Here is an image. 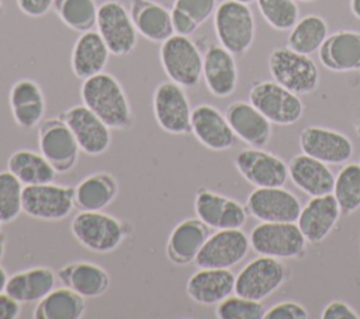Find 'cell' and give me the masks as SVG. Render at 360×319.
I'll use <instances>...</instances> for the list:
<instances>
[{
  "label": "cell",
  "instance_id": "obj_1",
  "mask_svg": "<svg viewBox=\"0 0 360 319\" xmlns=\"http://www.w3.org/2000/svg\"><path fill=\"white\" fill-rule=\"evenodd\" d=\"M82 104L91 110L111 129L124 131L132 126L134 115L128 96L111 73L101 72L83 80L80 87Z\"/></svg>",
  "mask_w": 360,
  "mask_h": 319
},
{
  "label": "cell",
  "instance_id": "obj_2",
  "mask_svg": "<svg viewBox=\"0 0 360 319\" xmlns=\"http://www.w3.org/2000/svg\"><path fill=\"white\" fill-rule=\"evenodd\" d=\"M70 232L84 249L104 254L121 246L129 235L131 226L103 211H80L70 222Z\"/></svg>",
  "mask_w": 360,
  "mask_h": 319
},
{
  "label": "cell",
  "instance_id": "obj_3",
  "mask_svg": "<svg viewBox=\"0 0 360 319\" xmlns=\"http://www.w3.org/2000/svg\"><path fill=\"white\" fill-rule=\"evenodd\" d=\"M214 30L219 45L232 55L246 53L255 41V17L249 4L224 0L214 13Z\"/></svg>",
  "mask_w": 360,
  "mask_h": 319
},
{
  "label": "cell",
  "instance_id": "obj_4",
  "mask_svg": "<svg viewBox=\"0 0 360 319\" xmlns=\"http://www.w3.org/2000/svg\"><path fill=\"white\" fill-rule=\"evenodd\" d=\"M159 58L169 80L184 89H191L200 83L202 55L190 37L173 34L160 44Z\"/></svg>",
  "mask_w": 360,
  "mask_h": 319
},
{
  "label": "cell",
  "instance_id": "obj_5",
  "mask_svg": "<svg viewBox=\"0 0 360 319\" xmlns=\"http://www.w3.org/2000/svg\"><path fill=\"white\" fill-rule=\"evenodd\" d=\"M269 72L274 82L298 96L315 91L319 84V70L309 55L287 46L270 52Z\"/></svg>",
  "mask_w": 360,
  "mask_h": 319
},
{
  "label": "cell",
  "instance_id": "obj_6",
  "mask_svg": "<svg viewBox=\"0 0 360 319\" xmlns=\"http://www.w3.org/2000/svg\"><path fill=\"white\" fill-rule=\"evenodd\" d=\"M250 247L260 256L300 259L305 254L307 239L295 222H262L249 235Z\"/></svg>",
  "mask_w": 360,
  "mask_h": 319
},
{
  "label": "cell",
  "instance_id": "obj_7",
  "mask_svg": "<svg viewBox=\"0 0 360 319\" xmlns=\"http://www.w3.org/2000/svg\"><path fill=\"white\" fill-rule=\"evenodd\" d=\"M249 103L276 125H292L304 114L300 96L274 80L253 83L249 90Z\"/></svg>",
  "mask_w": 360,
  "mask_h": 319
},
{
  "label": "cell",
  "instance_id": "obj_8",
  "mask_svg": "<svg viewBox=\"0 0 360 319\" xmlns=\"http://www.w3.org/2000/svg\"><path fill=\"white\" fill-rule=\"evenodd\" d=\"M38 150L52 164L56 173L72 171L80 155L73 132L60 117L42 119L38 125Z\"/></svg>",
  "mask_w": 360,
  "mask_h": 319
},
{
  "label": "cell",
  "instance_id": "obj_9",
  "mask_svg": "<svg viewBox=\"0 0 360 319\" xmlns=\"http://www.w3.org/2000/svg\"><path fill=\"white\" fill-rule=\"evenodd\" d=\"M152 111L156 124L167 134L186 135L191 132V112L184 87L172 80L156 86L152 96Z\"/></svg>",
  "mask_w": 360,
  "mask_h": 319
},
{
  "label": "cell",
  "instance_id": "obj_10",
  "mask_svg": "<svg viewBox=\"0 0 360 319\" xmlns=\"http://www.w3.org/2000/svg\"><path fill=\"white\" fill-rule=\"evenodd\" d=\"M288 271L280 259L260 256L250 260L235 277V294L263 301L287 280Z\"/></svg>",
  "mask_w": 360,
  "mask_h": 319
},
{
  "label": "cell",
  "instance_id": "obj_11",
  "mask_svg": "<svg viewBox=\"0 0 360 319\" xmlns=\"http://www.w3.org/2000/svg\"><path fill=\"white\" fill-rule=\"evenodd\" d=\"M75 208L73 187L55 181L35 185H24L22 212L46 222H58L72 214Z\"/></svg>",
  "mask_w": 360,
  "mask_h": 319
},
{
  "label": "cell",
  "instance_id": "obj_12",
  "mask_svg": "<svg viewBox=\"0 0 360 319\" xmlns=\"http://www.w3.org/2000/svg\"><path fill=\"white\" fill-rule=\"evenodd\" d=\"M96 30L111 55H129L138 44V31L129 11L117 0H107L98 6Z\"/></svg>",
  "mask_w": 360,
  "mask_h": 319
},
{
  "label": "cell",
  "instance_id": "obj_13",
  "mask_svg": "<svg viewBox=\"0 0 360 319\" xmlns=\"http://www.w3.org/2000/svg\"><path fill=\"white\" fill-rule=\"evenodd\" d=\"M249 247V237L242 229H217L210 233L194 264L200 268H231L248 256Z\"/></svg>",
  "mask_w": 360,
  "mask_h": 319
},
{
  "label": "cell",
  "instance_id": "obj_14",
  "mask_svg": "<svg viewBox=\"0 0 360 319\" xmlns=\"http://www.w3.org/2000/svg\"><path fill=\"white\" fill-rule=\"evenodd\" d=\"M73 132L80 150L87 156H100L111 145V128L84 104L73 105L59 115Z\"/></svg>",
  "mask_w": 360,
  "mask_h": 319
},
{
  "label": "cell",
  "instance_id": "obj_15",
  "mask_svg": "<svg viewBox=\"0 0 360 319\" xmlns=\"http://www.w3.org/2000/svg\"><path fill=\"white\" fill-rule=\"evenodd\" d=\"M239 174L255 187H283L288 180V164L262 148H246L235 156Z\"/></svg>",
  "mask_w": 360,
  "mask_h": 319
},
{
  "label": "cell",
  "instance_id": "obj_16",
  "mask_svg": "<svg viewBox=\"0 0 360 319\" xmlns=\"http://www.w3.org/2000/svg\"><path fill=\"white\" fill-rule=\"evenodd\" d=\"M246 209L260 222H297L302 207L298 197L283 187H256Z\"/></svg>",
  "mask_w": 360,
  "mask_h": 319
},
{
  "label": "cell",
  "instance_id": "obj_17",
  "mask_svg": "<svg viewBox=\"0 0 360 319\" xmlns=\"http://www.w3.org/2000/svg\"><path fill=\"white\" fill-rule=\"evenodd\" d=\"M195 216L210 229H242L248 209L239 201L201 187L194 197Z\"/></svg>",
  "mask_w": 360,
  "mask_h": 319
},
{
  "label": "cell",
  "instance_id": "obj_18",
  "mask_svg": "<svg viewBox=\"0 0 360 319\" xmlns=\"http://www.w3.org/2000/svg\"><path fill=\"white\" fill-rule=\"evenodd\" d=\"M300 148L326 164H345L353 155V142L343 132L325 126L309 125L300 134Z\"/></svg>",
  "mask_w": 360,
  "mask_h": 319
},
{
  "label": "cell",
  "instance_id": "obj_19",
  "mask_svg": "<svg viewBox=\"0 0 360 319\" xmlns=\"http://www.w3.org/2000/svg\"><path fill=\"white\" fill-rule=\"evenodd\" d=\"M191 134L202 146L214 152L231 149L236 139L225 114L211 104H200L193 108Z\"/></svg>",
  "mask_w": 360,
  "mask_h": 319
},
{
  "label": "cell",
  "instance_id": "obj_20",
  "mask_svg": "<svg viewBox=\"0 0 360 319\" xmlns=\"http://www.w3.org/2000/svg\"><path fill=\"white\" fill-rule=\"evenodd\" d=\"M340 214L342 211L333 194L311 197L301 209L297 225L308 243L318 245L333 230Z\"/></svg>",
  "mask_w": 360,
  "mask_h": 319
},
{
  "label": "cell",
  "instance_id": "obj_21",
  "mask_svg": "<svg viewBox=\"0 0 360 319\" xmlns=\"http://www.w3.org/2000/svg\"><path fill=\"white\" fill-rule=\"evenodd\" d=\"M233 56L222 45H210L202 55L204 83L218 98L229 97L238 87V66Z\"/></svg>",
  "mask_w": 360,
  "mask_h": 319
},
{
  "label": "cell",
  "instance_id": "obj_22",
  "mask_svg": "<svg viewBox=\"0 0 360 319\" xmlns=\"http://www.w3.org/2000/svg\"><path fill=\"white\" fill-rule=\"evenodd\" d=\"M210 236V228L195 218H186L174 225L166 243V256L176 266L195 261L197 254Z\"/></svg>",
  "mask_w": 360,
  "mask_h": 319
},
{
  "label": "cell",
  "instance_id": "obj_23",
  "mask_svg": "<svg viewBox=\"0 0 360 319\" xmlns=\"http://www.w3.org/2000/svg\"><path fill=\"white\" fill-rule=\"evenodd\" d=\"M13 119L21 129H32L44 119L46 103L41 86L32 79L17 80L8 93Z\"/></svg>",
  "mask_w": 360,
  "mask_h": 319
},
{
  "label": "cell",
  "instance_id": "obj_24",
  "mask_svg": "<svg viewBox=\"0 0 360 319\" xmlns=\"http://www.w3.org/2000/svg\"><path fill=\"white\" fill-rule=\"evenodd\" d=\"M225 117L240 141L252 148H264L271 138V122L249 101H233Z\"/></svg>",
  "mask_w": 360,
  "mask_h": 319
},
{
  "label": "cell",
  "instance_id": "obj_25",
  "mask_svg": "<svg viewBox=\"0 0 360 319\" xmlns=\"http://www.w3.org/2000/svg\"><path fill=\"white\" fill-rule=\"evenodd\" d=\"M235 274L231 268H200L186 284L188 298L198 305H217L235 292Z\"/></svg>",
  "mask_w": 360,
  "mask_h": 319
},
{
  "label": "cell",
  "instance_id": "obj_26",
  "mask_svg": "<svg viewBox=\"0 0 360 319\" xmlns=\"http://www.w3.org/2000/svg\"><path fill=\"white\" fill-rule=\"evenodd\" d=\"M321 63L332 72L360 70V32L340 30L326 37L318 51Z\"/></svg>",
  "mask_w": 360,
  "mask_h": 319
},
{
  "label": "cell",
  "instance_id": "obj_27",
  "mask_svg": "<svg viewBox=\"0 0 360 319\" xmlns=\"http://www.w3.org/2000/svg\"><path fill=\"white\" fill-rule=\"evenodd\" d=\"M288 177L298 190L309 197L326 195L333 191L335 176L328 164L305 153L295 155L288 162Z\"/></svg>",
  "mask_w": 360,
  "mask_h": 319
},
{
  "label": "cell",
  "instance_id": "obj_28",
  "mask_svg": "<svg viewBox=\"0 0 360 319\" xmlns=\"http://www.w3.org/2000/svg\"><path fill=\"white\" fill-rule=\"evenodd\" d=\"M62 285L73 289L86 299L101 297L110 288V274L100 264L91 261H73L56 273Z\"/></svg>",
  "mask_w": 360,
  "mask_h": 319
},
{
  "label": "cell",
  "instance_id": "obj_29",
  "mask_svg": "<svg viewBox=\"0 0 360 319\" xmlns=\"http://www.w3.org/2000/svg\"><path fill=\"white\" fill-rule=\"evenodd\" d=\"M110 49L94 30L83 32L76 39L72 55H70V67L73 74L82 82L104 72L108 59Z\"/></svg>",
  "mask_w": 360,
  "mask_h": 319
},
{
  "label": "cell",
  "instance_id": "obj_30",
  "mask_svg": "<svg viewBox=\"0 0 360 319\" xmlns=\"http://www.w3.org/2000/svg\"><path fill=\"white\" fill-rule=\"evenodd\" d=\"M56 273L46 266H35L8 275L6 292L22 304H37L56 285Z\"/></svg>",
  "mask_w": 360,
  "mask_h": 319
},
{
  "label": "cell",
  "instance_id": "obj_31",
  "mask_svg": "<svg viewBox=\"0 0 360 319\" xmlns=\"http://www.w3.org/2000/svg\"><path fill=\"white\" fill-rule=\"evenodd\" d=\"M118 193L120 184L111 173H91L73 187L75 208L79 211H103L114 202Z\"/></svg>",
  "mask_w": 360,
  "mask_h": 319
},
{
  "label": "cell",
  "instance_id": "obj_32",
  "mask_svg": "<svg viewBox=\"0 0 360 319\" xmlns=\"http://www.w3.org/2000/svg\"><path fill=\"white\" fill-rule=\"evenodd\" d=\"M129 14L138 34L150 42L162 44L174 34L170 10L153 0H131Z\"/></svg>",
  "mask_w": 360,
  "mask_h": 319
},
{
  "label": "cell",
  "instance_id": "obj_33",
  "mask_svg": "<svg viewBox=\"0 0 360 319\" xmlns=\"http://www.w3.org/2000/svg\"><path fill=\"white\" fill-rule=\"evenodd\" d=\"M86 308V298L63 285L53 288L37 302L32 316L35 319H82Z\"/></svg>",
  "mask_w": 360,
  "mask_h": 319
},
{
  "label": "cell",
  "instance_id": "obj_34",
  "mask_svg": "<svg viewBox=\"0 0 360 319\" xmlns=\"http://www.w3.org/2000/svg\"><path fill=\"white\" fill-rule=\"evenodd\" d=\"M7 170L11 171L22 185L52 183L58 174L39 152L30 149L14 150L7 159Z\"/></svg>",
  "mask_w": 360,
  "mask_h": 319
},
{
  "label": "cell",
  "instance_id": "obj_35",
  "mask_svg": "<svg viewBox=\"0 0 360 319\" xmlns=\"http://www.w3.org/2000/svg\"><path fill=\"white\" fill-rule=\"evenodd\" d=\"M328 37V24L325 18L316 14H309L300 18L290 30L287 37V48L311 55L319 51Z\"/></svg>",
  "mask_w": 360,
  "mask_h": 319
},
{
  "label": "cell",
  "instance_id": "obj_36",
  "mask_svg": "<svg viewBox=\"0 0 360 319\" xmlns=\"http://www.w3.org/2000/svg\"><path fill=\"white\" fill-rule=\"evenodd\" d=\"M52 8L66 27L79 34L96 28L98 11L96 0H55Z\"/></svg>",
  "mask_w": 360,
  "mask_h": 319
},
{
  "label": "cell",
  "instance_id": "obj_37",
  "mask_svg": "<svg viewBox=\"0 0 360 319\" xmlns=\"http://www.w3.org/2000/svg\"><path fill=\"white\" fill-rule=\"evenodd\" d=\"M332 194L342 214L349 215L360 208V163H346L339 170Z\"/></svg>",
  "mask_w": 360,
  "mask_h": 319
},
{
  "label": "cell",
  "instance_id": "obj_38",
  "mask_svg": "<svg viewBox=\"0 0 360 319\" xmlns=\"http://www.w3.org/2000/svg\"><path fill=\"white\" fill-rule=\"evenodd\" d=\"M22 183L8 170L0 171V222L10 223L22 212Z\"/></svg>",
  "mask_w": 360,
  "mask_h": 319
},
{
  "label": "cell",
  "instance_id": "obj_39",
  "mask_svg": "<svg viewBox=\"0 0 360 319\" xmlns=\"http://www.w3.org/2000/svg\"><path fill=\"white\" fill-rule=\"evenodd\" d=\"M264 21L277 31H290L300 20L295 0H256Z\"/></svg>",
  "mask_w": 360,
  "mask_h": 319
},
{
  "label": "cell",
  "instance_id": "obj_40",
  "mask_svg": "<svg viewBox=\"0 0 360 319\" xmlns=\"http://www.w3.org/2000/svg\"><path fill=\"white\" fill-rule=\"evenodd\" d=\"M266 308L262 301L249 299L238 294L229 295L217 304L215 315L219 319H263Z\"/></svg>",
  "mask_w": 360,
  "mask_h": 319
},
{
  "label": "cell",
  "instance_id": "obj_41",
  "mask_svg": "<svg viewBox=\"0 0 360 319\" xmlns=\"http://www.w3.org/2000/svg\"><path fill=\"white\" fill-rule=\"evenodd\" d=\"M217 0H174L173 7L184 11L198 25L204 24L217 10Z\"/></svg>",
  "mask_w": 360,
  "mask_h": 319
},
{
  "label": "cell",
  "instance_id": "obj_42",
  "mask_svg": "<svg viewBox=\"0 0 360 319\" xmlns=\"http://www.w3.org/2000/svg\"><path fill=\"white\" fill-rule=\"evenodd\" d=\"M266 319H307L308 311L295 301H284L266 309Z\"/></svg>",
  "mask_w": 360,
  "mask_h": 319
},
{
  "label": "cell",
  "instance_id": "obj_43",
  "mask_svg": "<svg viewBox=\"0 0 360 319\" xmlns=\"http://www.w3.org/2000/svg\"><path fill=\"white\" fill-rule=\"evenodd\" d=\"M321 318L322 319H359L360 315L345 301L335 299L322 309Z\"/></svg>",
  "mask_w": 360,
  "mask_h": 319
},
{
  "label": "cell",
  "instance_id": "obj_44",
  "mask_svg": "<svg viewBox=\"0 0 360 319\" xmlns=\"http://www.w3.org/2000/svg\"><path fill=\"white\" fill-rule=\"evenodd\" d=\"M170 14H172V25H173L174 34L190 37L200 27L190 15H187L184 11H181L176 7H173L170 10Z\"/></svg>",
  "mask_w": 360,
  "mask_h": 319
},
{
  "label": "cell",
  "instance_id": "obj_45",
  "mask_svg": "<svg viewBox=\"0 0 360 319\" xmlns=\"http://www.w3.org/2000/svg\"><path fill=\"white\" fill-rule=\"evenodd\" d=\"M21 13L28 17L38 18L45 15L52 7L55 0H15Z\"/></svg>",
  "mask_w": 360,
  "mask_h": 319
},
{
  "label": "cell",
  "instance_id": "obj_46",
  "mask_svg": "<svg viewBox=\"0 0 360 319\" xmlns=\"http://www.w3.org/2000/svg\"><path fill=\"white\" fill-rule=\"evenodd\" d=\"M21 313V304L6 291L0 292V319H17Z\"/></svg>",
  "mask_w": 360,
  "mask_h": 319
},
{
  "label": "cell",
  "instance_id": "obj_47",
  "mask_svg": "<svg viewBox=\"0 0 360 319\" xmlns=\"http://www.w3.org/2000/svg\"><path fill=\"white\" fill-rule=\"evenodd\" d=\"M7 280H8V274H7L6 268L0 266V292H3V291L6 289V284H7Z\"/></svg>",
  "mask_w": 360,
  "mask_h": 319
},
{
  "label": "cell",
  "instance_id": "obj_48",
  "mask_svg": "<svg viewBox=\"0 0 360 319\" xmlns=\"http://www.w3.org/2000/svg\"><path fill=\"white\" fill-rule=\"evenodd\" d=\"M350 11L356 18L360 20V0H350Z\"/></svg>",
  "mask_w": 360,
  "mask_h": 319
},
{
  "label": "cell",
  "instance_id": "obj_49",
  "mask_svg": "<svg viewBox=\"0 0 360 319\" xmlns=\"http://www.w3.org/2000/svg\"><path fill=\"white\" fill-rule=\"evenodd\" d=\"M4 254H6V236L0 233V261L3 260Z\"/></svg>",
  "mask_w": 360,
  "mask_h": 319
},
{
  "label": "cell",
  "instance_id": "obj_50",
  "mask_svg": "<svg viewBox=\"0 0 360 319\" xmlns=\"http://www.w3.org/2000/svg\"><path fill=\"white\" fill-rule=\"evenodd\" d=\"M236 1H240V3H243V4H250V3H253V1H256V0H236Z\"/></svg>",
  "mask_w": 360,
  "mask_h": 319
},
{
  "label": "cell",
  "instance_id": "obj_51",
  "mask_svg": "<svg viewBox=\"0 0 360 319\" xmlns=\"http://www.w3.org/2000/svg\"><path fill=\"white\" fill-rule=\"evenodd\" d=\"M1 13H3V1L0 0V15H1Z\"/></svg>",
  "mask_w": 360,
  "mask_h": 319
},
{
  "label": "cell",
  "instance_id": "obj_52",
  "mask_svg": "<svg viewBox=\"0 0 360 319\" xmlns=\"http://www.w3.org/2000/svg\"><path fill=\"white\" fill-rule=\"evenodd\" d=\"M298 1H304V3H311V1H315V0H298Z\"/></svg>",
  "mask_w": 360,
  "mask_h": 319
},
{
  "label": "cell",
  "instance_id": "obj_53",
  "mask_svg": "<svg viewBox=\"0 0 360 319\" xmlns=\"http://www.w3.org/2000/svg\"><path fill=\"white\" fill-rule=\"evenodd\" d=\"M1 225H3V223H1V222H0V233H1Z\"/></svg>",
  "mask_w": 360,
  "mask_h": 319
}]
</instances>
